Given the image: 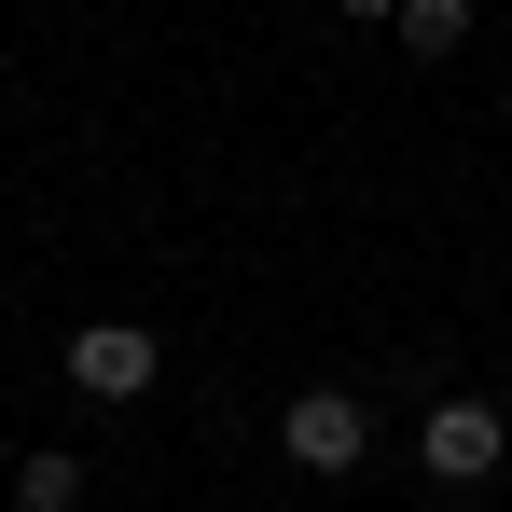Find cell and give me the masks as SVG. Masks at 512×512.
<instances>
[{"label": "cell", "instance_id": "4", "mask_svg": "<svg viewBox=\"0 0 512 512\" xmlns=\"http://www.w3.org/2000/svg\"><path fill=\"white\" fill-rule=\"evenodd\" d=\"M84 485H97V471H84V457H70V443H28L0 499H14V512H84Z\"/></svg>", "mask_w": 512, "mask_h": 512}, {"label": "cell", "instance_id": "6", "mask_svg": "<svg viewBox=\"0 0 512 512\" xmlns=\"http://www.w3.org/2000/svg\"><path fill=\"white\" fill-rule=\"evenodd\" d=\"M333 14H360V28H388V14H402V0H333Z\"/></svg>", "mask_w": 512, "mask_h": 512}, {"label": "cell", "instance_id": "2", "mask_svg": "<svg viewBox=\"0 0 512 512\" xmlns=\"http://www.w3.org/2000/svg\"><path fill=\"white\" fill-rule=\"evenodd\" d=\"M499 457H512V416L485 402V388H443L416 416V471L429 485H499Z\"/></svg>", "mask_w": 512, "mask_h": 512}, {"label": "cell", "instance_id": "5", "mask_svg": "<svg viewBox=\"0 0 512 512\" xmlns=\"http://www.w3.org/2000/svg\"><path fill=\"white\" fill-rule=\"evenodd\" d=\"M388 42H402V56H457V42H471V0H402Z\"/></svg>", "mask_w": 512, "mask_h": 512}, {"label": "cell", "instance_id": "3", "mask_svg": "<svg viewBox=\"0 0 512 512\" xmlns=\"http://www.w3.org/2000/svg\"><path fill=\"white\" fill-rule=\"evenodd\" d=\"M56 374H70L84 402H111V416H125V402H153V374H167V346L139 333V319H84V333L56 346Z\"/></svg>", "mask_w": 512, "mask_h": 512}, {"label": "cell", "instance_id": "1", "mask_svg": "<svg viewBox=\"0 0 512 512\" xmlns=\"http://www.w3.org/2000/svg\"><path fill=\"white\" fill-rule=\"evenodd\" d=\"M277 457H291L305 485H346V471H374V402H360V388H291V416H277Z\"/></svg>", "mask_w": 512, "mask_h": 512}]
</instances>
